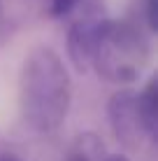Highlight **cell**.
<instances>
[{
  "mask_svg": "<svg viewBox=\"0 0 158 161\" xmlns=\"http://www.w3.org/2000/svg\"><path fill=\"white\" fill-rule=\"evenodd\" d=\"M72 82L63 58L51 47H35L19 70V112L37 133H51L65 121Z\"/></svg>",
  "mask_w": 158,
  "mask_h": 161,
  "instance_id": "obj_1",
  "label": "cell"
},
{
  "mask_svg": "<svg viewBox=\"0 0 158 161\" xmlns=\"http://www.w3.org/2000/svg\"><path fill=\"white\" fill-rule=\"evenodd\" d=\"M151 63V42L142 24L107 19L100 31L91 68L110 84L126 89L144 75Z\"/></svg>",
  "mask_w": 158,
  "mask_h": 161,
  "instance_id": "obj_2",
  "label": "cell"
},
{
  "mask_svg": "<svg viewBox=\"0 0 158 161\" xmlns=\"http://www.w3.org/2000/svg\"><path fill=\"white\" fill-rule=\"evenodd\" d=\"M72 14L74 19L68 28L65 49H68V58L72 68L77 73H86V70H91L98 37H100V31L110 16L105 14V7L100 0H81Z\"/></svg>",
  "mask_w": 158,
  "mask_h": 161,
  "instance_id": "obj_3",
  "label": "cell"
},
{
  "mask_svg": "<svg viewBox=\"0 0 158 161\" xmlns=\"http://www.w3.org/2000/svg\"><path fill=\"white\" fill-rule=\"evenodd\" d=\"M107 117H110L112 131L121 145L137 149L144 140H154L156 133L146 124L142 108L137 101V91L133 89H119L107 103Z\"/></svg>",
  "mask_w": 158,
  "mask_h": 161,
  "instance_id": "obj_4",
  "label": "cell"
},
{
  "mask_svg": "<svg viewBox=\"0 0 158 161\" xmlns=\"http://www.w3.org/2000/svg\"><path fill=\"white\" fill-rule=\"evenodd\" d=\"M105 145L93 133H84L72 142L65 161H105Z\"/></svg>",
  "mask_w": 158,
  "mask_h": 161,
  "instance_id": "obj_5",
  "label": "cell"
},
{
  "mask_svg": "<svg viewBox=\"0 0 158 161\" xmlns=\"http://www.w3.org/2000/svg\"><path fill=\"white\" fill-rule=\"evenodd\" d=\"M81 0H44V12L51 19H65L79 7Z\"/></svg>",
  "mask_w": 158,
  "mask_h": 161,
  "instance_id": "obj_6",
  "label": "cell"
},
{
  "mask_svg": "<svg viewBox=\"0 0 158 161\" xmlns=\"http://www.w3.org/2000/svg\"><path fill=\"white\" fill-rule=\"evenodd\" d=\"M140 7H142V26L149 35H154L158 24V0H140Z\"/></svg>",
  "mask_w": 158,
  "mask_h": 161,
  "instance_id": "obj_7",
  "label": "cell"
},
{
  "mask_svg": "<svg viewBox=\"0 0 158 161\" xmlns=\"http://www.w3.org/2000/svg\"><path fill=\"white\" fill-rule=\"evenodd\" d=\"M105 161H130L128 157H123V154H107Z\"/></svg>",
  "mask_w": 158,
  "mask_h": 161,
  "instance_id": "obj_8",
  "label": "cell"
},
{
  "mask_svg": "<svg viewBox=\"0 0 158 161\" xmlns=\"http://www.w3.org/2000/svg\"><path fill=\"white\" fill-rule=\"evenodd\" d=\"M0 161H21V159L14 157V154H0Z\"/></svg>",
  "mask_w": 158,
  "mask_h": 161,
  "instance_id": "obj_9",
  "label": "cell"
},
{
  "mask_svg": "<svg viewBox=\"0 0 158 161\" xmlns=\"http://www.w3.org/2000/svg\"><path fill=\"white\" fill-rule=\"evenodd\" d=\"M0 14H3V0H0Z\"/></svg>",
  "mask_w": 158,
  "mask_h": 161,
  "instance_id": "obj_10",
  "label": "cell"
}]
</instances>
